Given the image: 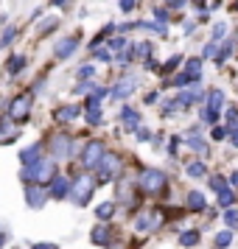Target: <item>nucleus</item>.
Wrapping results in <instances>:
<instances>
[{
	"mask_svg": "<svg viewBox=\"0 0 238 249\" xmlns=\"http://www.w3.org/2000/svg\"><path fill=\"white\" fill-rule=\"evenodd\" d=\"M70 193V179L68 177H62V174H56L54 179H51V191H48V196L51 199H68Z\"/></svg>",
	"mask_w": 238,
	"mask_h": 249,
	"instance_id": "13",
	"label": "nucleus"
},
{
	"mask_svg": "<svg viewBox=\"0 0 238 249\" xmlns=\"http://www.w3.org/2000/svg\"><path fill=\"white\" fill-rule=\"evenodd\" d=\"M37 160H42V143H34V146H28L20 151V162L23 165H34Z\"/></svg>",
	"mask_w": 238,
	"mask_h": 249,
	"instance_id": "17",
	"label": "nucleus"
},
{
	"mask_svg": "<svg viewBox=\"0 0 238 249\" xmlns=\"http://www.w3.org/2000/svg\"><path fill=\"white\" fill-rule=\"evenodd\" d=\"M31 249H59L56 244H48V241H42V244H34Z\"/></svg>",
	"mask_w": 238,
	"mask_h": 249,
	"instance_id": "47",
	"label": "nucleus"
},
{
	"mask_svg": "<svg viewBox=\"0 0 238 249\" xmlns=\"http://www.w3.org/2000/svg\"><path fill=\"white\" fill-rule=\"evenodd\" d=\"M137 6V0H121V12H132Z\"/></svg>",
	"mask_w": 238,
	"mask_h": 249,
	"instance_id": "41",
	"label": "nucleus"
},
{
	"mask_svg": "<svg viewBox=\"0 0 238 249\" xmlns=\"http://www.w3.org/2000/svg\"><path fill=\"white\" fill-rule=\"evenodd\" d=\"M79 115H81V107L68 104V107H59L56 112H54V118H56V124H70V121H76Z\"/></svg>",
	"mask_w": 238,
	"mask_h": 249,
	"instance_id": "15",
	"label": "nucleus"
},
{
	"mask_svg": "<svg viewBox=\"0 0 238 249\" xmlns=\"http://www.w3.org/2000/svg\"><path fill=\"white\" fill-rule=\"evenodd\" d=\"M76 48H79V36H65V39H59L56 45H54V56L59 62H65L76 53Z\"/></svg>",
	"mask_w": 238,
	"mask_h": 249,
	"instance_id": "12",
	"label": "nucleus"
},
{
	"mask_svg": "<svg viewBox=\"0 0 238 249\" xmlns=\"http://www.w3.org/2000/svg\"><path fill=\"white\" fill-rule=\"evenodd\" d=\"M6 247V232H3V230H0V249Z\"/></svg>",
	"mask_w": 238,
	"mask_h": 249,
	"instance_id": "51",
	"label": "nucleus"
},
{
	"mask_svg": "<svg viewBox=\"0 0 238 249\" xmlns=\"http://www.w3.org/2000/svg\"><path fill=\"white\" fill-rule=\"evenodd\" d=\"M188 146H191L193 151H199L202 157H204V154H210V146L204 143L202 137H196V135H193V132H191V137H188Z\"/></svg>",
	"mask_w": 238,
	"mask_h": 249,
	"instance_id": "25",
	"label": "nucleus"
},
{
	"mask_svg": "<svg viewBox=\"0 0 238 249\" xmlns=\"http://www.w3.org/2000/svg\"><path fill=\"white\" fill-rule=\"evenodd\" d=\"M204 207H207V202H204V196L199 191H191L188 193V210H193V213H202Z\"/></svg>",
	"mask_w": 238,
	"mask_h": 249,
	"instance_id": "19",
	"label": "nucleus"
},
{
	"mask_svg": "<svg viewBox=\"0 0 238 249\" xmlns=\"http://www.w3.org/2000/svg\"><path fill=\"white\" fill-rule=\"evenodd\" d=\"M193 3H196V6H199V9H202V6H204V0H193Z\"/></svg>",
	"mask_w": 238,
	"mask_h": 249,
	"instance_id": "52",
	"label": "nucleus"
},
{
	"mask_svg": "<svg viewBox=\"0 0 238 249\" xmlns=\"http://www.w3.org/2000/svg\"><path fill=\"white\" fill-rule=\"evenodd\" d=\"M221 185H227V182H224V177H213V179H210V188H213V191H219Z\"/></svg>",
	"mask_w": 238,
	"mask_h": 249,
	"instance_id": "43",
	"label": "nucleus"
},
{
	"mask_svg": "<svg viewBox=\"0 0 238 249\" xmlns=\"http://www.w3.org/2000/svg\"><path fill=\"white\" fill-rule=\"evenodd\" d=\"M25 65H28V59L25 56H12L9 59V65H6V73H9V76H20V73L25 70Z\"/></svg>",
	"mask_w": 238,
	"mask_h": 249,
	"instance_id": "20",
	"label": "nucleus"
},
{
	"mask_svg": "<svg viewBox=\"0 0 238 249\" xmlns=\"http://www.w3.org/2000/svg\"><path fill=\"white\" fill-rule=\"evenodd\" d=\"M92 87H95L92 81H79V84H76V90H73V92H79V95H81V92H90Z\"/></svg>",
	"mask_w": 238,
	"mask_h": 249,
	"instance_id": "36",
	"label": "nucleus"
},
{
	"mask_svg": "<svg viewBox=\"0 0 238 249\" xmlns=\"http://www.w3.org/2000/svg\"><path fill=\"white\" fill-rule=\"evenodd\" d=\"M185 3H188V0H168V6H171V9H182Z\"/></svg>",
	"mask_w": 238,
	"mask_h": 249,
	"instance_id": "48",
	"label": "nucleus"
},
{
	"mask_svg": "<svg viewBox=\"0 0 238 249\" xmlns=\"http://www.w3.org/2000/svg\"><path fill=\"white\" fill-rule=\"evenodd\" d=\"M135 90H137V76H132V73H129V76H124V79L118 81L112 90H110V95L121 101V98H129V95H132Z\"/></svg>",
	"mask_w": 238,
	"mask_h": 249,
	"instance_id": "11",
	"label": "nucleus"
},
{
	"mask_svg": "<svg viewBox=\"0 0 238 249\" xmlns=\"http://www.w3.org/2000/svg\"><path fill=\"white\" fill-rule=\"evenodd\" d=\"M154 17H157V23H160V25L168 23V12H165V9H154Z\"/></svg>",
	"mask_w": 238,
	"mask_h": 249,
	"instance_id": "40",
	"label": "nucleus"
},
{
	"mask_svg": "<svg viewBox=\"0 0 238 249\" xmlns=\"http://www.w3.org/2000/svg\"><path fill=\"white\" fill-rule=\"evenodd\" d=\"M185 73H188V76H191L193 81H199V79H202V56L188 59V65H185Z\"/></svg>",
	"mask_w": 238,
	"mask_h": 249,
	"instance_id": "22",
	"label": "nucleus"
},
{
	"mask_svg": "<svg viewBox=\"0 0 238 249\" xmlns=\"http://www.w3.org/2000/svg\"><path fill=\"white\" fill-rule=\"evenodd\" d=\"M148 129H143V126H137V140H140V143H143V140H148Z\"/></svg>",
	"mask_w": 238,
	"mask_h": 249,
	"instance_id": "46",
	"label": "nucleus"
},
{
	"mask_svg": "<svg viewBox=\"0 0 238 249\" xmlns=\"http://www.w3.org/2000/svg\"><path fill=\"white\" fill-rule=\"evenodd\" d=\"M180 62H182V56H171L165 65H163V73H171V70H177L180 68Z\"/></svg>",
	"mask_w": 238,
	"mask_h": 249,
	"instance_id": "33",
	"label": "nucleus"
},
{
	"mask_svg": "<svg viewBox=\"0 0 238 249\" xmlns=\"http://www.w3.org/2000/svg\"><path fill=\"white\" fill-rule=\"evenodd\" d=\"M121 48H126L124 36H115V39H110V51H121Z\"/></svg>",
	"mask_w": 238,
	"mask_h": 249,
	"instance_id": "34",
	"label": "nucleus"
},
{
	"mask_svg": "<svg viewBox=\"0 0 238 249\" xmlns=\"http://www.w3.org/2000/svg\"><path fill=\"white\" fill-rule=\"evenodd\" d=\"M227 132H230V126H216L213 129V140H224Z\"/></svg>",
	"mask_w": 238,
	"mask_h": 249,
	"instance_id": "35",
	"label": "nucleus"
},
{
	"mask_svg": "<svg viewBox=\"0 0 238 249\" xmlns=\"http://www.w3.org/2000/svg\"><path fill=\"white\" fill-rule=\"evenodd\" d=\"M233 202H236V193L230 191L227 185H221L219 188V207H233Z\"/></svg>",
	"mask_w": 238,
	"mask_h": 249,
	"instance_id": "23",
	"label": "nucleus"
},
{
	"mask_svg": "<svg viewBox=\"0 0 238 249\" xmlns=\"http://www.w3.org/2000/svg\"><path fill=\"white\" fill-rule=\"evenodd\" d=\"M188 177L191 179H202V177H207V165L204 162H188Z\"/></svg>",
	"mask_w": 238,
	"mask_h": 249,
	"instance_id": "24",
	"label": "nucleus"
},
{
	"mask_svg": "<svg viewBox=\"0 0 238 249\" xmlns=\"http://www.w3.org/2000/svg\"><path fill=\"white\" fill-rule=\"evenodd\" d=\"M73 137L68 132H59V135L51 137V157L54 160H70L73 157Z\"/></svg>",
	"mask_w": 238,
	"mask_h": 249,
	"instance_id": "6",
	"label": "nucleus"
},
{
	"mask_svg": "<svg viewBox=\"0 0 238 249\" xmlns=\"http://www.w3.org/2000/svg\"><path fill=\"white\" fill-rule=\"evenodd\" d=\"M165 185H168V179H165V174L157 171V168H146L140 174V191L148 193V196H160V193L165 191Z\"/></svg>",
	"mask_w": 238,
	"mask_h": 249,
	"instance_id": "4",
	"label": "nucleus"
},
{
	"mask_svg": "<svg viewBox=\"0 0 238 249\" xmlns=\"http://www.w3.org/2000/svg\"><path fill=\"white\" fill-rule=\"evenodd\" d=\"M213 51H216V42L210 39L207 45H204V51H202V56H213Z\"/></svg>",
	"mask_w": 238,
	"mask_h": 249,
	"instance_id": "45",
	"label": "nucleus"
},
{
	"mask_svg": "<svg viewBox=\"0 0 238 249\" xmlns=\"http://www.w3.org/2000/svg\"><path fill=\"white\" fill-rule=\"evenodd\" d=\"M230 244H233V230H221L216 235V249H227Z\"/></svg>",
	"mask_w": 238,
	"mask_h": 249,
	"instance_id": "28",
	"label": "nucleus"
},
{
	"mask_svg": "<svg viewBox=\"0 0 238 249\" xmlns=\"http://www.w3.org/2000/svg\"><path fill=\"white\" fill-rule=\"evenodd\" d=\"M177 146H180V137H171V143H168V154L171 157L177 154Z\"/></svg>",
	"mask_w": 238,
	"mask_h": 249,
	"instance_id": "44",
	"label": "nucleus"
},
{
	"mask_svg": "<svg viewBox=\"0 0 238 249\" xmlns=\"http://www.w3.org/2000/svg\"><path fill=\"white\" fill-rule=\"evenodd\" d=\"M90 241L95 244V247H110V249H112V230L107 227V221H104V224H98V227H92Z\"/></svg>",
	"mask_w": 238,
	"mask_h": 249,
	"instance_id": "14",
	"label": "nucleus"
},
{
	"mask_svg": "<svg viewBox=\"0 0 238 249\" xmlns=\"http://www.w3.org/2000/svg\"><path fill=\"white\" fill-rule=\"evenodd\" d=\"M92 191H95V179H92L90 174H79L76 179L70 182V193H68V199L76 207H84V204H90V196Z\"/></svg>",
	"mask_w": 238,
	"mask_h": 249,
	"instance_id": "2",
	"label": "nucleus"
},
{
	"mask_svg": "<svg viewBox=\"0 0 238 249\" xmlns=\"http://www.w3.org/2000/svg\"><path fill=\"white\" fill-rule=\"evenodd\" d=\"M221 109H224V90H210L207 92V107L199 109L202 124H216V118H219Z\"/></svg>",
	"mask_w": 238,
	"mask_h": 249,
	"instance_id": "5",
	"label": "nucleus"
},
{
	"mask_svg": "<svg viewBox=\"0 0 238 249\" xmlns=\"http://www.w3.org/2000/svg\"><path fill=\"white\" fill-rule=\"evenodd\" d=\"M230 185L238 191V171H233V174H230Z\"/></svg>",
	"mask_w": 238,
	"mask_h": 249,
	"instance_id": "49",
	"label": "nucleus"
},
{
	"mask_svg": "<svg viewBox=\"0 0 238 249\" xmlns=\"http://www.w3.org/2000/svg\"><path fill=\"white\" fill-rule=\"evenodd\" d=\"M171 84H174L177 90H182V87H188V84H196V81H193L191 76H188V73H180V76H177V79L171 81Z\"/></svg>",
	"mask_w": 238,
	"mask_h": 249,
	"instance_id": "32",
	"label": "nucleus"
},
{
	"mask_svg": "<svg viewBox=\"0 0 238 249\" xmlns=\"http://www.w3.org/2000/svg\"><path fill=\"white\" fill-rule=\"evenodd\" d=\"M92 51H95V59L98 62H112V53L110 51H98V48H92Z\"/></svg>",
	"mask_w": 238,
	"mask_h": 249,
	"instance_id": "39",
	"label": "nucleus"
},
{
	"mask_svg": "<svg viewBox=\"0 0 238 249\" xmlns=\"http://www.w3.org/2000/svg\"><path fill=\"white\" fill-rule=\"evenodd\" d=\"M221 34H227V25L224 23H216L213 25V42H219V36Z\"/></svg>",
	"mask_w": 238,
	"mask_h": 249,
	"instance_id": "38",
	"label": "nucleus"
},
{
	"mask_svg": "<svg viewBox=\"0 0 238 249\" xmlns=\"http://www.w3.org/2000/svg\"><path fill=\"white\" fill-rule=\"evenodd\" d=\"M92 73H95V68L92 65H84V68H79V79H92Z\"/></svg>",
	"mask_w": 238,
	"mask_h": 249,
	"instance_id": "37",
	"label": "nucleus"
},
{
	"mask_svg": "<svg viewBox=\"0 0 238 249\" xmlns=\"http://www.w3.org/2000/svg\"><path fill=\"white\" fill-rule=\"evenodd\" d=\"M56 160L54 157H42L37 160L34 165H23V171H20V179L23 182H37V185H48V182L56 177Z\"/></svg>",
	"mask_w": 238,
	"mask_h": 249,
	"instance_id": "1",
	"label": "nucleus"
},
{
	"mask_svg": "<svg viewBox=\"0 0 238 249\" xmlns=\"http://www.w3.org/2000/svg\"><path fill=\"white\" fill-rule=\"evenodd\" d=\"M95 171H98V179H95V182L118 179V177L124 174V160L118 157L115 151H104V157H101V162L95 165Z\"/></svg>",
	"mask_w": 238,
	"mask_h": 249,
	"instance_id": "3",
	"label": "nucleus"
},
{
	"mask_svg": "<svg viewBox=\"0 0 238 249\" xmlns=\"http://www.w3.org/2000/svg\"><path fill=\"white\" fill-rule=\"evenodd\" d=\"M180 244L182 247H196L199 244V230H185V232H180Z\"/></svg>",
	"mask_w": 238,
	"mask_h": 249,
	"instance_id": "27",
	"label": "nucleus"
},
{
	"mask_svg": "<svg viewBox=\"0 0 238 249\" xmlns=\"http://www.w3.org/2000/svg\"><path fill=\"white\" fill-rule=\"evenodd\" d=\"M230 53H233V42L227 39L224 45H221V51H219V56H216V62H219V65H224L227 59H230Z\"/></svg>",
	"mask_w": 238,
	"mask_h": 249,
	"instance_id": "30",
	"label": "nucleus"
},
{
	"mask_svg": "<svg viewBox=\"0 0 238 249\" xmlns=\"http://www.w3.org/2000/svg\"><path fill=\"white\" fill-rule=\"evenodd\" d=\"M31 101H34V92H23V95H17L9 107V118L17 121V124H23L28 121V115H31Z\"/></svg>",
	"mask_w": 238,
	"mask_h": 249,
	"instance_id": "7",
	"label": "nucleus"
},
{
	"mask_svg": "<svg viewBox=\"0 0 238 249\" xmlns=\"http://www.w3.org/2000/svg\"><path fill=\"white\" fill-rule=\"evenodd\" d=\"M95 215H98L101 221H110V218L115 215V202H104V204H98V207H95Z\"/></svg>",
	"mask_w": 238,
	"mask_h": 249,
	"instance_id": "26",
	"label": "nucleus"
},
{
	"mask_svg": "<svg viewBox=\"0 0 238 249\" xmlns=\"http://www.w3.org/2000/svg\"><path fill=\"white\" fill-rule=\"evenodd\" d=\"M132 191H135V182L132 179H121V185H118V199L126 204H132Z\"/></svg>",
	"mask_w": 238,
	"mask_h": 249,
	"instance_id": "21",
	"label": "nucleus"
},
{
	"mask_svg": "<svg viewBox=\"0 0 238 249\" xmlns=\"http://www.w3.org/2000/svg\"><path fill=\"white\" fill-rule=\"evenodd\" d=\"M160 224H163V213L160 210H143L135 218V230H140V232H154Z\"/></svg>",
	"mask_w": 238,
	"mask_h": 249,
	"instance_id": "10",
	"label": "nucleus"
},
{
	"mask_svg": "<svg viewBox=\"0 0 238 249\" xmlns=\"http://www.w3.org/2000/svg\"><path fill=\"white\" fill-rule=\"evenodd\" d=\"M73 0H54V6H59V9H65V6H70Z\"/></svg>",
	"mask_w": 238,
	"mask_h": 249,
	"instance_id": "50",
	"label": "nucleus"
},
{
	"mask_svg": "<svg viewBox=\"0 0 238 249\" xmlns=\"http://www.w3.org/2000/svg\"><path fill=\"white\" fill-rule=\"evenodd\" d=\"M227 137L233 140V146L238 148V126H230V132H227Z\"/></svg>",
	"mask_w": 238,
	"mask_h": 249,
	"instance_id": "42",
	"label": "nucleus"
},
{
	"mask_svg": "<svg viewBox=\"0 0 238 249\" xmlns=\"http://www.w3.org/2000/svg\"><path fill=\"white\" fill-rule=\"evenodd\" d=\"M196 101H202V92H196V90L191 92V90H185V87H182V92L174 98L177 109H188V107H191V104H196Z\"/></svg>",
	"mask_w": 238,
	"mask_h": 249,
	"instance_id": "16",
	"label": "nucleus"
},
{
	"mask_svg": "<svg viewBox=\"0 0 238 249\" xmlns=\"http://www.w3.org/2000/svg\"><path fill=\"white\" fill-rule=\"evenodd\" d=\"M121 121H124L126 132H135L137 126H140V115H137L132 107H124V109H121Z\"/></svg>",
	"mask_w": 238,
	"mask_h": 249,
	"instance_id": "18",
	"label": "nucleus"
},
{
	"mask_svg": "<svg viewBox=\"0 0 238 249\" xmlns=\"http://www.w3.org/2000/svg\"><path fill=\"white\" fill-rule=\"evenodd\" d=\"M224 221H227V227H230V230H236V227H238V210L227 207V210H224Z\"/></svg>",
	"mask_w": 238,
	"mask_h": 249,
	"instance_id": "31",
	"label": "nucleus"
},
{
	"mask_svg": "<svg viewBox=\"0 0 238 249\" xmlns=\"http://www.w3.org/2000/svg\"><path fill=\"white\" fill-rule=\"evenodd\" d=\"M14 36H17V28H6V31H3V36H0V48H9L14 42Z\"/></svg>",
	"mask_w": 238,
	"mask_h": 249,
	"instance_id": "29",
	"label": "nucleus"
},
{
	"mask_svg": "<svg viewBox=\"0 0 238 249\" xmlns=\"http://www.w3.org/2000/svg\"><path fill=\"white\" fill-rule=\"evenodd\" d=\"M104 151H107V146H104L101 140H90L87 146L81 148V165L87 171H95V165H98L101 157H104Z\"/></svg>",
	"mask_w": 238,
	"mask_h": 249,
	"instance_id": "8",
	"label": "nucleus"
},
{
	"mask_svg": "<svg viewBox=\"0 0 238 249\" xmlns=\"http://www.w3.org/2000/svg\"><path fill=\"white\" fill-rule=\"evenodd\" d=\"M48 199H51V196H48V191L42 188V185H37V182H25V204H28V207L39 210V207H45Z\"/></svg>",
	"mask_w": 238,
	"mask_h": 249,
	"instance_id": "9",
	"label": "nucleus"
}]
</instances>
